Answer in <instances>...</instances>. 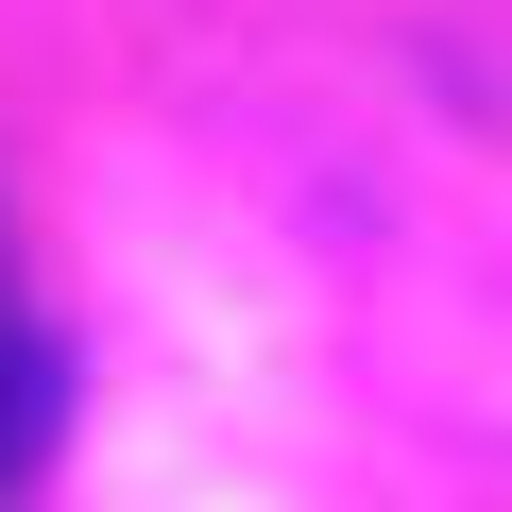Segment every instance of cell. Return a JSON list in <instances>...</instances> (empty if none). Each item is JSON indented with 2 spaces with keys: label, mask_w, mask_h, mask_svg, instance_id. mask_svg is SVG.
Masks as SVG:
<instances>
[{
  "label": "cell",
  "mask_w": 512,
  "mask_h": 512,
  "mask_svg": "<svg viewBox=\"0 0 512 512\" xmlns=\"http://www.w3.org/2000/svg\"><path fill=\"white\" fill-rule=\"evenodd\" d=\"M35 444H52V359H35L18 325H0V478H18Z\"/></svg>",
  "instance_id": "1"
}]
</instances>
